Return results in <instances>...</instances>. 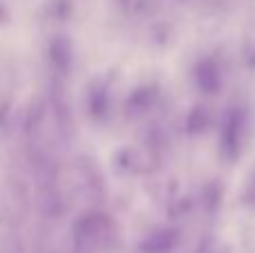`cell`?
Returning <instances> with one entry per match:
<instances>
[]
</instances>
